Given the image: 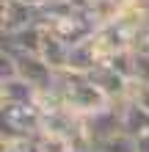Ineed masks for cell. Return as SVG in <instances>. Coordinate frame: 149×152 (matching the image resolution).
I'll return each instance as SVG.
<instances>
[{
    "mask_svg": "<svg viewBox=\"0 0 149 152\" xmlns=\"http://www.w3.org/2000/svg\"><path fill=\"white\" fill-rule=\"evenodd\" d=\"M33 22H39V11L33 6H28L25 0H0V28H3V36L17 33Z\"/></svg>",
    "mask_w": 149,
    "mask_h": 152,
    "instance_id": "obj_1",
    "label": "cell"
},
{
    "mask_svg": "<svg viewBox=\"0 0 149 152\" xmlns=\"http://www.w3.org/2000/svg\"><path fill=\"white\" fill-rule=\"evenodd\" d=\"M41 42H44V28H41V22H33L17 33L3 36V50L11 56H39Z\"/></svg>",
    "mask_w": 149,
    "mask_h": 152,
    "instance_id": "obj_2",
    "label": "cell"
},
{
    "mask_svg": "<svg viewBox=\"0 0 149 152\" xmlns=\"http://www.w3.org/2000/svg\"><path fill=\"white\" fill-rule=\"evenodd\" d=\"M39 91L22 77L0 80V105H39Z\"/></svg>",
    "mask_w": 149,
    "mask_h": 152,
    "instance_id": "obj_3",
    "label": "cell"
},
{
    "mask_svg": "<svg viewBox=\"0 0 149 152\" xmlns=\"http://www.w3.org/2000/svg\"><path fill=\"white\" fill-rule=\"evenodd\" d=\"M102 64L100 56H97V47H94V39H86L80 44H75L69 50V66L72 72H80V75H91L94 69Z\"/></svg>",
    "mask_w": 149,
    "mask_h": 152,
    "instance_id": "obj_4",
    "label": "cell"
},
{
    "mask_svg": "<svg viewBox=\"0 0 149 152\" xmlns=\"http://www.w3.org/2000/svg\"><path fill=\"white\" fill-rule=\"evenodd\" d=\"M121 105V130L133 138L149 136V111L138 108L135 102H119Z\"/></svg>",
    "mask_w": 149,
    "mask_h": 152,
    "instance_id": "obj_5",
    "label": "cell"
},
{
    "mask_svg": "<svg viewBox=\"0 0 149 152\" xmlns=\"http://www.w3.org/2000/svg\"><path fill=\"white\" fill-rule=\"evenodd\" d=\"M69 50H72V47L64 44L55 33L44 31V42H41V53H39V56L44 58L55 72H64V69L69 66Z\"/></svg>",
    "mask_w": 149,
    "mask_h": 152,
    "instance_id": "obj_6",
    "label": "cell"
},
{
    "mask_svg": "<svg viewBox=\"0 0 149 152\" xmlns=\"http://www.w3.org/2000/svg\"><path fill=\"white\" fill-rule=\"evenodd\" d=\"M102 64H108L113 72H119L121 77L135 80V50H121V53H116L113 58L102 61Z\"/></svg>",
    "mask_w": 149,
    "mask_h": 152,
    "instance_id": "obj_7",
    "label": "cell"
},
{
    "mask_svg": "<svg viewBox=\"0 0 149 152\" xmlns=\"http://www.w3.org/2000/svg\"><path fill=\"white\" fill-rule=\"evenodd\" d=\"M97 149H102V152H138V144H135V138H133V136H127V133H119V136L108 138L105 144H100Z\"/></svg>",
    "mask_w": 149,
    "mask_h": 152,
    "instance_id": "obj_8",
    "label": "cell"
},
{
    "mask_svg": "<svg viewBox=\"0 0 149 152\" xmlns=\"http://www.w3.org/2000/svg\"><path fill=\"white\" fill-rule=\"evenodd\" d=\"M127 102H135L138 108L149 111V86H144V83H135V80H133V88H130Z\"/></svg>",
    "mask_w": 149,
    "mask_h": 152,
    "instance_id": "obj_9",
    "label": "cell"
},
{
    "mask_svg": "<svg viewBox=\"0 0 149 152\" xmlns=\"http://www.w3.org/2000/svg\"><path fill=\"white\" fill-rule=\"evenodd\" d=\"M135 83L149 86V56L135 50Z\"/></svg>",
    "mask_w": 149,
    "mask_h": 152,
    "instance_id": "obj_10",
    "label": "cell"
},
{
    "mask_svg": "<svg viewBox=\"0 0 149 152\" xmlns=\"http://www.w3.org/2000/svg\"><path fill=\"white\" fill-rule=\"evenodd\" d=\"M135 50H138V53H144V56H149V36H144L141 42H138V44H135Z\"/></svg>",
    "mask_w": 149,
    "mask_h": 152,
    "instance_id": "obj_11",
    "label": "cell"
},
{
    "mask_svg": "<svg viewBox=\"0 0 149 152\" xmlns=\"http://www.w3.org/2000/svg\"><path fill=\"white\" fill-rule=\"evenodd\" d=\"M25 3H28V6H33L36 11H41V8H47V6H50V0H25Z\"/></svg>",
    "mask_w": 149,
    "mask_h": 152,
    "instance_id": "obj_12",
    "label": "cell"
},
{
    "mask_svg": "<svg viewBox=\"0 0 149 152\" xmlns=\"http://www.w3.org/2000/svg\"><path fill=\"white\" fill-rule=\"evenodd\" d=\"M135 144H138V152H149V136L135 138Z\"/></svg>",
    "mask_w": 149,
    "mask_h": 152,
    "instance_id": "obj_13",
    "label": "cell"
},
{
    "mask_svg": "<svg viewBox=\"0 0 149 152\" xmlns=\"http://www.w3.org/2000/svg\"><path fill=\"white\" fill-rule=\"evenodd\" d=\"M80 152H102V149H97V147H89V149H80Z\"/></svg>",
    "mask_w": 149,
    "mask_h": 152,
    "instance_id": "obj_14",
    "label": "cell"
},
{
    "mask_svg": "<svg viewBox=\"0 0 149 152\" xmlns=\"http://www.w3.org/2000/svg\"><path fill=\"white\" fill-rule=\"evenodd\" d=\"M144 36H149V20H146V33H144Z\"/></svg>",
    "mask_w": 149,
    "mask_h": 152,
    "instance_id": "obj_15",
    "label": "cell"
},
{
    "mask_svg": "<svg viewBox=\"0 0 149 152\" xmlns=\"http://www.w3.org/2000/svg\"><path fill=\"white\" fill-rule=\"evenodd\" d=\"M144 8H146V14H149V0H146V3H144Z\"/></svg>",
    "mask_w": 149,
    "mask_h": 152,
    "instance_id": "obj_16",
    "label": "cell"
}]
</instances>
